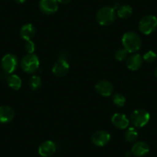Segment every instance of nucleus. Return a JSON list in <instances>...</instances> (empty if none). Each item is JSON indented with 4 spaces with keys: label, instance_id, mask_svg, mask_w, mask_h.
I'll return each instance as SVG.
<instances>
[{
    "label": "nucleus",
    "instance_id": "obj_7",
    "mask_svg": "<svg viewBox=\"0 0 157 157\" xmlns=\"http://www.w3.org/2000/svg\"><path fill=\"white\" fill-rule=\"evenodd\" d=\"M69 70V64L65 58H60L52 67V73L58 77L65 76Z\"/></svg>",
    "mask_w": 157,
    "mask_h": 157
},
{
    "label": "nucleus",
    "instance_id": "obj_12",
    "mask_svg": "<svg viewBox=\"0 0 157 157\" xmlns=\"http://www.w3.org/2000/svg\"><path fill=\"white\" fill-rule=\"evenodd\" d=\"M132 155L137 157H142L147 155L149 152V146L146 143L143 141L137 142L132 146L131 149Z\"/></svg>",
    "mask_w": 157,
    "mask_h": 157
},
{
    "label": "nucleus",
    "instance_id": "obj_17",
    "mask_svg": "<svg viewBox=\"0 0 157 157\" xmlns=\"http://www.w3.org/2000/svg\"><path fill=\"white\" fill-rule=\"evenodd\" d=\"M8 85L14 90H19L22 86V79L17 75H11L8 78Z\"/></svg>",
    "mask_w": 157,
    "mask_h": 157
},
{
    "label": "nucleus",
    "instance_id": "obj_25",
    "mask_svg": "<svg viewBox=\"0 0 157 157\" xmlns=\"http://www.w3.org/2000/svg\"><path fill=\"white\" fill-rule=\"evenodd\" d=\"M58 2H60V3H63V4H66V3H69L72 0H57Z\"/></svg>",
    "mask_w": 157,
    "mask_h": 157
},
{
    "label": "nucleus",
    "instance_id": "obj_21",
    "mask_svg": "<svg viewBox=\"0 0 157 157\" xmlns=\"http://www.w3.org/2000/svg\"><path fill=\"white\" fill-rule=\"evenodd\" d=\"M113 102L116 106L122 107L125 105L126 103V98L120 93H116L113 95Z\"/></svg>",
    "mask_w": 157,
    "mask_h": 157
},
{
    "label": "nucleus",
    "instance_id": "obj_5",
    "mask_svg": "<svg viewBox=\"0 0 157 157\" xmlns=\"http://www.w3.org/2000/svg\"><path fill=\"white\" fill-rule=\"evenodd\" d=\"M150 115L144 109H136L132 113L130 120L135 127L142 128L146 126L149 121Z\"/></svg>",
    "mask_w": 157,
    "mask_h": 157
},
{
    "label": "nucleus",
    "instance_id": "obj_4",
    "mask_svg": "<svg viewBox=\"0 0 157 157\" xmlns=\"http://www.w3.org/2000/svg\"><path fill=\"white\" fill-rule=\"evenodd\" d=\"M157 28V18L152 15H148L142 18L139 23L140 32L145 35H149L153 33Z\"/></svg>",
    "mask_w": 157,
    "mask_h": 157
},
{
    "label": "nucleus",
    "instance_id": "obj_15",
    "mask_svg": "<svg viewBox=\"0 0 157 157\" xmlns=\"http://www.w3.org/2000/svg\"><path fill=\"white\" fill-rule=\"evenodd\" d=\"M143 59L140 54H133L126 60V66L130 70H138L143 65Z\"/></svg>",
    "mask_w": 157,
    "mask_h": 157
},
{
    "label": "nucleus",
    "instance_id": "obj_26",
    "mask_svg": "<svg viewBox=\"0 0 157 157\" xmlns=\"http://www.w3.org/2000/svg\"><path fill=\"white\" fill-rule=\"evenodd\" d=\"M15 2H16L17 3H24L25 2V0H14Z\"/></svg>",
    "mask_w": 157,
    "mask_h": 157
},
{
    "label": "nucleus",
    "instance_id": "obj_3",
    "mask_svg": "<svg viewBox=\"0 0 157 157\" xmlns=\"http://www.w3.org/2000/svg\"><path fill=\"white\" fill-rule=\"evenodd\" d=\"M21 66L24 72L27 73H33L39 67V59L34 53L27 54L21 61Z\"/></svg>",
    "mask_w": 157,
    "mask_h": 157
},
{
    "label": "nucleus",
    "instance_id": "obj_24",
    "mask_svg": "<svg viewBox=\"0 0 157 157\" xmlns=\"http://www.w3.org/2000/svg\"><path fill=\"white\" fill-rule=\"evenodd\" d=\"M25 49L29 54L33 53L35 51V49H36V46H35V43H33V41H31V40L26 41V43H25Z\"/></svg>",
    "mask_w": 157,
    "mask_h": 157
},
{
    "label": "nucleus",
    "instance_id": "obj_23",
    "mask_svg": "<svg viewBox=\"0 0 157 157\" xmlns=\"http://www.w3.org/2000/svg\"><path fill=\"white\" fill-rule=\"evenodd\" d=\"M128 52L125 49H118L115 54V58L118 60V61H123L127 58Z\"/></svg>",
    "mask_w": 157,
    "mask_h": 157
},
{
    "label": "nucleus",
    "instance_id": "obj_9",
    "mask_svg": "<svg viewBox=\"0 0 157 157\" xmlns=\"http://www.w3.org/2000/svg\"><path fill=\"white\" fill-rule=\"evenodd\" d=\"M111 136L107 131L99 130L95 132L92 136V141L96 146H105L109 142Z\"/></svg>",
    "mask_w": 157,
    "mask_h": 157
},
{
    "label": "nucleus",
    "instance_id": "obj_10",
    "mask_svg": "<svg viewBox=\"0 0 157 157\" xmlns=\"http://www.w3.org/2000/svg\"><path fill=\"white\" fill-rule=\"evenodd\" d=\"M56 150V145L54 142L51 140H47L42 143L39 146L38 152L41 156L43 157H48L52 155V154L55 153Z\"/></svg>",
    "mask_w": 157,
    "mask_h": 157
},
{
    "label": "nucleus",
    "instance_id": "obj_1",
    "mask_svg": "<svg viewBox=\"0 0 157 157\" xmlns=\"http://www.w3.org/2000/svg\"><path fill=\"white\" fill-rule=\"evenodd\" d=\"M122 43L123 48L129 53L137 52L142 46L141 39L133 32H127L125 33L122 39Z\"/></svg>",
    "mask_w": 157,
    "mask_h": 157
},
{
    "label": "nucleus",
    "instance_id": "obj_28",
    "mask_svg": "<svg viewBox=\"0 0 157 157\" xmlns=\"http://www.w3.org/2000/svg\"><path fill=\"white\" fill-rule=\"evenodd\" d=\"M155 77L157 78V68L155 69Z\"/></svg>",
    "mask_w": 157,
    "mask_h": 157
},
{
    "label": "nucleus",
    "instance_id": "obj_11",
    "mask_svg": "<svg viewBox=\"0 0 157 157\" xmlns=\"http://www.w3.org/2000/svg\"><path fill=\"white\" fill-rule=\"evenodd\" d=\"M96 90L98 93L103 96H109L113 93L114 87L113 84L106 80H100L95 86Z\"/></svg>",
    "mask_w": 157,
    "mask_h": 157
},
{
    "label": "nucleus",
    "instance_id": "obj_19",
    "mask_svg": "<svg viewBox=\"0 0 157 157\" xmlns=\"http://www.w3.org/2000/svg\"><path fill=\"white\" fill-rule=\"evenodd\" d=\"M125 138L129 143H134L138 138V132L134 127H130L126 130Z\"/></svg>",
    "mask_w": 157,
    "mask_h": 157
},
{
    "label": "nucleus",
    "instance_id": "obj_20",
    "mask_svg": "<svg viewBox=\"0 0 157 157\" xmlns=\"http://www.w3.org/2000/svg\"><path fill=\"white\" fill-rule=\"evenodd\" d=\"M29 84L30 88L33 90H39L42 86L41 78H40L39 75H33V76H32L31 78H30Z\"/></svg>",
    "mask_w": 157,
    "mask_h": 157
},
{
    "label": "nucleus",
    "instance_id": "obj_8",
    "mask_svg": "<svg viewBox=\"0 0 157 157\" xmlns=\"http://www.w3.org/2000/svg\"><path fill=\"white\" fill-rule=\"evenodd\" d=\"M39 6L42 13L46 15H52L58 10V1L57 0H40Z\"/></svg>",
    "mask_w": 157,
    "mask_h": 157
},
{
    "label": "nucleus",
    "instance_id": "obj_2",
    "mask_svg": "<svg viewBox=\"0 0 157 157\" xmlns=\"http://www.w3.org/2000/svg\"><path fill=\"white\" fill-rule=\"evenodd\" d=\"M96 19L101 25H109L112 24L116 19L114 8L109 6L101 8L96 14Z\"/></svg>",
    "mask_w": 157,
    "mask_h": 157
},
{
    "label": "nucleus",
    "instance_id": "obj_16",
    "mask_svg": "<svg viewBox=\"0 0 157 157\" xmlns=\"http://www.w3.org/2000/svg\"><path fill=\"white\" fill-rule=\"evenodd\" d=\"M35 33H36V29L32 24H25L21 28L20 36L22 39H25V41L31 40L34 37Z\"/></svg>",
    "mask_w": 157,
    "mask_h": 157
},
{
    "label": "nucleus",
    "instance_id": "obj_18",
    "mask_svg": "<svg viewBox=\"0 0 157 157\" xmlns=\"http://www.w3.org/2000/svg\"><path fill=\"white\" fill-rule=\"evenodd\" d=\"M132 14V8L129 5H124L120 6L117 10L118 16L121 19H127Z\"/></svg>",
    "mask_w": 157,
    "mask_h": 157
},
{
    "label": "nucleus",
    "instance_id": "obj_22",
    "mask_svg": "<svg viewBox=\"0 0 157 157\" xmlns=\"http://www.w3.org/2000/svg\"><path fill=\"white\" fill-rule=\"evenodd\" d=\"M143 59L144 61L146 62V63H153V62H155V60H156L157 55L155 54V52H153V51H148L147 52H146V53L144 54Z\"/></svg>",
    "mask_w": 157,
    "mask_h": 157
},
{
    "label": "nucleus",
    "instance_id": "obj_6",
    "mask_svg": "<svg viewBox=\"0 0 157 157\" xmlns=\"http://www.w3.org/2000/svg\"><path fill=\"white\" fill-rule=\"evenodd\" d=\"M1 65L4 72L8 74L13 73L18 66L17 57L13 54H6L2 57Z\"/></svg>",
    "mask_w": 157,
    "mask_h": 157
},
{
    "label": "nucleus",
    "instance_id": "obj_27",
    "mask_svg": "<svg viewBox=\"0 0 157 157\" xmlns=\"http://www.w3.org/2000/svg\"><path fill=\"white\" fill-rule=\"evenodd\" d=\"M132 155V152H126V157H131V155Z\"/></svg>",
    "mask_w": 157,
    "mask_h": 157
},
{
    "label": "nucleus",
    "instance_id": "obj_14",
    "mask_svg": "<svg viewBox=\"0 0 157 157\" xmlns=\"http://www.w3.org/2000/svg\"><path fill=\"white\" fill-rule=\"evenodd\" d=\"M15 113L13 109L8 105L0 106V123H7L11 122L14 118Z\"/></svg>",
    "mask_w": 157,
    "mask_h": 157
},
{
    "label": "nucleus",
    "instance_id": "obj_13",
    "mask_svg": "<svg viewBox=\"0 0 157 157\" xmlns=\"http://www.w3.org/2000/svg\"><path fill=\"white\" fill-rule=\"evenodd\" d=\"M112 123L116 127L120 129H124L128 127L129 121L125 114L115 113L112 117Z\"/></svg>",
    "mask_w": 157,
    "mask_h": 157
}]
</instances>
